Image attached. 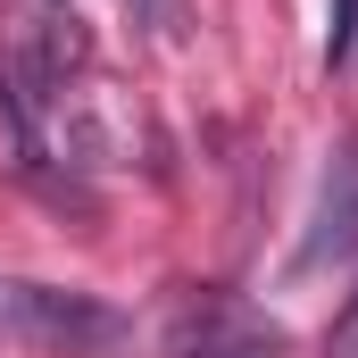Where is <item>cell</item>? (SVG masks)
<instances>
[{
	"instance_id": "cell-5",
	"label": "cell",
	"mask_w": 358,
	"mask_h": 358,
	"mask_svg": "<svg viewBox=\"0 0 358 358\" xmlns=\"http://www.w3.org/2000/svg\"><path fill=\"white\" fill-rule=\"evenodd\" d=\"M325 350H334V358H358V292L342 300V317H334V334H325Z\"/></svg>"
},
{
	"instance_id": "cell-2",
	"label": "cell",
	"mask_w": 358,
	"mask_h": 358,
	"mask_svg": "<svg viewBox=\"0 0 358 358\" xmlns=\"http://www.w3.org/2000/svg\"><path fill=\"white\" fill-rule=\"evenodd\" d=\"M159 358H283V325L234 292H192L167 308Z\"/></svg>"
},
{
	"instance_id": "cell-3",
	"label": "cell",
	"mask_w": 358,
	"mask_h": 358,
	"mask_svg": "<svg viewBox=\"0 0 358 358\" xmlns=\"http://www.w3.org/2000/svg\"><path fill=\"white\" fill-rule=\"evenodd\" d=\"M342 259H358V134L334 142V167H325L308 242H300V267H342Z\"/></svg>"
},
{
	"instance_id": "cell-1",
	"label": "cell",
	"mask_w": 358,
	"mask_h": 358,
	"mask_svg": "<svg viewBox=\"0 0 358 358\" xmlns=\"http://www.w3.org/2000/svg\"><path fill=\"white\" fill-rule=\"evenodd\" d=\"M0 342L25 350H108L117 342V308L92 292H59V283H0Z\"/></svg>"
},
{
	"instance_id": "cell-4",
	"label": "cell",
	"mask_w": 358,
	"mask_h": 358,
	"mask_svg": "<svg viewBox=\"0 0 358 358\" xmlns=\"http://www.w3.org/2000/svg\"><path fill=\"white\" fill-rule=\"evenodd\" d=\"M358 59V0H334V25H325V67H350Z\"/></svg>"
}]
</instances>
